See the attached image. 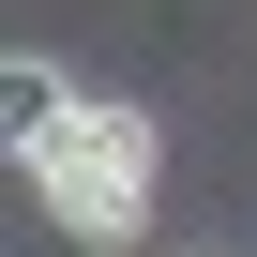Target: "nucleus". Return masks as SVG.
<instances>
[{
	"mask_svg": "<svg viewBox=\"0 0 257 257\" xmlns=\"http://www.w3.org/2000/svg\"><path fill=\"white\" fill-rule=\"evenodd\" d=\"M31 182H46V212L76 242H137V212H152V121L137 106H76L61 137L31 152Z\"/></svg>",
	"mask_w": 257,
	"mask_h": 257,
	"instance_id": "obj_1",
	"label": "nucleus"
}]
</instances>
